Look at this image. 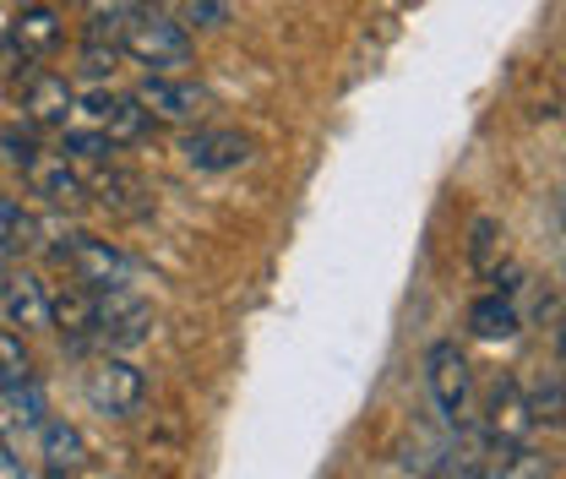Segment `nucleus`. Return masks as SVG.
Here are the masks:
<instances>
[{"label": "nucleus", "mask_w": 566, "mask_h": 479, "mask_svg": "<svg viewBox=\"0 0 566 479\" xmlns=\"http://www.w3.org/2000/svg\"><path fill=\"white\" fill-rule=\"evenodd\" d=\"M120 50L147 71H186L191 66V33L180 28V22H169L164 11H142V17H126L120 22Z\"/></svg>", "instance_id": "1"}, {"label": "nucleus", "mask_w": 566, "mask_h": 479, "mask_svg": "<svg viewBox=\"0 0 566 479\" xmlns=\"http://www.w3.org/2000/svg\"><path fill=\"white\" fill-rule=\"evenodd\" d=\"M93 333L109 343V348H137V343H147V333H153V305H147V294L132 289L126 278L98 283V289H93Z\"/></svg>", "instance_id": "2"}, {"label": "nucleus", "mask_w": 566, "mask_h": 479, "mask_svg": "<svg viewBox=\"0 0 566 479\" xmlns=\"http://www.w3.org/2000/svg\"><path fill=\"white\" fill-rule=\"evenodd\" d=\"M534 436V409H528V393L512 382V376H495L491 398H485V441L501 458V469H512V458H523Z\"/></svg>", "instance_id": "3"}, {"label": "nucleus", "mask_w": 566, "mask_h": 479, "mask_svg": "<svg viewBox=\"0 0 566 479\" xmlns=\"http://www.w3.org/2000/svg\"><path fill=\"white\" fill-rule=\"evenodd\" d=\"M424 382H430V398H436V409L447 425H469V404H474V371H469V360H463V348L458 343H430V354H424Z\"/></svg>", "instance_id": "4"}, {"label": "nucleus", "mask_w": 566, "mask_h": 479, "mask_svg": "<svg viewBox=\"0 0 566 479\" xmlns=\"http://www.w3.org/2000/svg\"><path fill=\"white\" fill-rule=\"evenodd\" d=\"M132 98L142 104V115H147V121H164V126H197V121L208 115V104H212L208 87L180 82L175 71H169V76H164V71H153Z\"/></svg>", "instance_id": "5"}, {"label": "nucleus", "mask_w": 566, "mask_h": 479, "mask_svg": "<svg viewBox=\"0 0 566 479\" xmlns=\"http://www.w3.org/2000/svg\"><path fill=\"white\" fill-rule=\"evenodd\" d=\"M82 393H87V404H93L98 414H109V419H126V414L142 404L147 382H142V371L132 365V360H120V354H104V360H93V371H87Z\"/></svg>", "instance_id": "6"}, {"label": "nucleus", "mask_w": 566, "mask_h": 479, "mask_svg": "<svg viewBox=\"0 0 566 479\" xmlns=\"http://www.w3.org/2000/svg\"><path fill=\"white\" fill-rule=\"evenodd\" d=\"M256 153V142L245 132H229V126H202V132H186L180 137V158L186 169L197 175H229V169H245Z\"/></svg>", "instance_id": "7"}, {"label": "nucleus", "mask_w": 566, "mask_h": 479, "mask_svg": "<svg viewBox=\"0 0 566 479\" xmlns=\"http://www.w3.org/2000/svg\"><path fill=\"white\" fill-rule=\"evenodd\" d=\"M22 175H28V186L44 197L50 207H61V212H82L87 207V180L71 169L66 153H33L28 164H22Z\"/></svg>", "instance_id": "8"}, {"label": "nucleus", "mask_w": 566, "mask_h": 479, "mask_svg": "<svg viewBox=\"0 0 566 479\" xmlns=\"http://www.w3.org/2000/svg\"><path fill=\"white\" fill-rule=\"evenodd\" d=\"M55 262H61L76 283H87V289L115 283V278H126V268H132V262H126L109 240H98V235H66V246H55Z\"/></svg>", "instance_id": "9"}, {"label": "nucleus", "mask_w": 566, "mask_h": 479, "mask_svg": "<svg viewBox=\"0 0 566 479\" xmlns=\"http://www.w3.org/2000/svg\"><path fill=\"white\" fill-rule=\"evenodd\" d=\"M76 110L87 115V126L93 132H104L109 142H137L147 132V115H142L137 98H126V93H109V87H93V93H82L76 98Z\"/></svg>", "instance_id": "10"}, {"label": "nucleus", "mask_w": 566, "mask_h": 479, "mask_svg": "<svg viewBox=\"0 0 566 479\" xmlns=\"http://www.w3.org/2000/svg\"><path fill=\"white\" fill-rule=\"evenodd\" d=\"M22 110H28V121H33V126L61 132L71 115H76V93H71L66 76L33 71V76H28V87H22Z\"/></svg>", "instance_id": "11"}, {"label": "nucleus", "mask_w": 566, "mask_h": 479, "mask_svg": "<svg viewBox=\"0 0 566 479\" xmlns=\"http://www.w3.org/2000/svg\"><path fill=\"white\" fill-rule=\"evenodd\" d=\"M39 458H44V475H82L93 447L82 436V425L71 419H39Z\"/></svg>", "instance_id": "12"}, {"label": "nucleus", "mask_w": 566, "mask_h": 479, "mask_svg": "<svg viewBox=\"0 0 566 479\" xmlns=\"http://www.w3.org/2000/svg\"><path fill=\"white\" fill-rule=\"evenodd\" d=\"M87 197H98V202L109 207V212H120V218H147V212H153L147 186H142L132 169H120L115 158H109V164H98V175L87 180Z\"/></svg>", "instance_id": "13"}, {"label": "nucleus", "mask_w": 566, "mask_h": 479, "mask_svg": "<svg viewBox=\"0 0 566 479\" xmlns=\"http://www.w3.org/2000/svg\"><path fill=\"white\" fill-rule=\"evenodd\" d=\"M0 311H6L11 327L44 333V327H50V289H44L33 273H11L6 289H0Z\"/></svg>", "instance_id": "14"}, {"label": "nucleus", "mask_w": 566, "mask_h": 479, "mask_svg": "<svg viewBox=\"0 0 566 479\" xmlns=\"http://www.w3.org/2000/svg\"><path fill=\"white\" fill-rule=\"evenodd\" d=\"M39 419H44V393L33 387V376L28 382H0V441L6 436H28V430H39Z\"/></svg>", "instance_id": "15"}, {"label": "nucleus", "mask_w": 566, "mask_h": 479, "mask_svg": "<svg viewBox=\"0 0 566 479\" xmlns=\"http://www.w3.org/2000/svg\"><path fill=\"white\" fill-rule=\"evenodd\" d=\"M50 327H61L71 343H82L93 333V289L87 283H61L50 294Z\"/></svg>", "instance_id": "16"}, {"label": "nucleus", "mask_w": 566, "mask_h": 479, "mask_svg": "<svg viewBox=\"0 0 566 479\" xmlns=\"http://www.w3.org/2000/svg\"><path fill=\"white\" fill-rule=\"evenodd\" d=\"M469 327H474V339L485 343H506L517 339V327H523V316H517V305H512V294H480L474 305H469Z\"/></svg>", "instance_id": "17"}, {"label": "nucleus", "mask_w": 566, "mask_h": 479, "mask_svg": "<svg viewBox=\"0 0 566 479\" xmlns=\"http://www.w3.org/2000/svg\"><path fill=\"white\" fill-rule=\"evenodd\" d=\"M11 44H17L22 55L55 50V44H61V17H55L50 6H33V11H22V17H17V28H11Z\"/></svg>", "instance_id": "18"}, {"label": "nucleus", "mask_w": 566, "mask_h": 479, "mask_svg": "<svg viewBox=\"0 0 566 479\" xmlns=\"http://www.w3.org/2000/svg\"><path fill=\"white\" fill-rule=\"evenodd\" d=\"M153 6H158L169 22H180L186 33H191V28H223V22H229V6H223V0H153Z\"/></svg>", "instance_id": "19"}, {"label": "nucleus", "mask_w": 566, "mask_h": 479, "mask_svg": "<svg viewBox=\"0 0 566 479\" xmlns=\"http://www.w3.org/2000/svg\"><path fill=\"white\" fill-rule=\"evenodd\" d=\"M501 240H506V235H501L495 218H474V229H469V268H474V273H491L495 257H506Z\"/></svg>", "instance_id": "20"}, {"label": "nucleus", "mask_w": 566, "mask_h": 479, "mask_svg": "<svg viewBox=\"0 0 566 479\" xmlns=\"http://www.w3.org/2000/svg\"><path fill=\"white\" fill-rule=\"evenodd\" d=\"M61 153H66V158H82V164H109V158H115V142L104 137V132H93V126H82V132H66V126H61Z\"/></svg>", "instance_id": "21"}, {"label": "nucleus", "mask_w": 566, "mask_h": 479, "mask_svg": "<svg viewBox=\"0 0 566 479\" xmlns=\"http://www.w3.org/2000/svg\"><path fill=\"white\" fill-rule=\"evenodd\" d=\"M528 409H534V425H562V376L551 371V376H539V387L528 393Z\"/></svg>", "instance_id": "22"}, {"label": "nucleus", "mask_w": 566, "mask_h": 479, "mask_svg": "<svg viewBox=\"0 0 566 479\" xmlns=\"http://www.w3.org/2000/svg\"><path fill=\"white\" fill-rule=\"evenodd\" d=\"M33 376V360L17 333H0V382H28Z\"/></svg>", "instance_id": "23"}, {"label": "nucleus", "mask_w": 566, "mask_h": 479, "mask_svg": "<svg viewBox=\"0 0 566 479\" xmlns=\"http://www.w3.org/2000/svg\"><path fill=\"white\" fill-rule=\"evenodd\" d=\"M115 61H120V44H109V50H104V39H87V44H82V71H87V76L115 71Z\"/></svg>", "instance_id": "24"}, {"label": "nucleus", "mask_w": 566, "mask_h": 479, "mask_svg": "<svg viewBox=\"0 0 566 479\" xmlns=\"http://www.w3.org/2000/svg\"><path fill=\"white\" fill-rule=\"evenodd\" d=\"M0 202H6V197H0Z\"/></svg>", "instance_id": "25"}]
</instances>
